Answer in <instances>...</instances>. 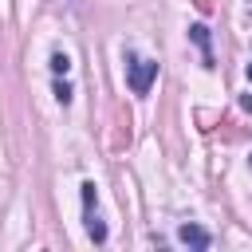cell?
<instances>
[{"label": "cell", "instance_id": "obj_1", "mask_svg": "<svg viewBox=\"0 0 252 252\" xmlns=\"http://www.w3.org/2000/svg\"><path fill=\"white\" fill-rule=\"evenodd\" d=\"M126 79H130V91H134V94H150V87H154V79H158V63H154V59L126 55Z\"/></svg>", "mask_w": 252, "mask_h": 252}, {"label": "cell", "instance_id": "obj_2", "mask_svg": "<svg viewBox=\"0 0 252 252\" xmlns=\"http://www.w3.org/2000/svg\"><path fill=\"white\" fill-rule=\"evenodd\" d=\"M177 240L189 244V248H197V252H205V248L213 244V236H209L201 224H181V228H177Z\"/></svg>", "mask_w": 252, "mask_h": 252}, {"label": "cell", "instance_id": "obj_3", "mask_svg": "<svg viewBox=\"0 0 252 252\" xmlns=\"http://www.w3.org/2000/svg\"><path fill=\"white\" fill-rule=\"evenodd\" d=\"M189 39L201 47V59H205V67H217V63H213V47H209V28H205V24H193V28H189Z\"/></svg>", "mask_w": 252, "mask_h": 252}, {"label": "cell", "instance_id": "obj_4", "mask_svg": "<svg viewBox=\"0 0 252 252\" xmlns=\"http://www.w3.org/2000/svg\"><path fill=\"white\" fill-rule=\"evenodd\" d=\"M83 220H87V236H91L94 244H102V240H106V224L98 220V213H94V209H83Z\"/></svg>", "mask_w": 252, "mask_h": 252}, {"label": "cell", "instance_id": "obj_5", "mask_svg": "<svg viewBox=\"0 0 252 252\" xmlns=\"http://www.w3.org/2000/svg\"><path fill=\"white\" fill-rule=\"evenodd\" d=\"M71 98H75V91H71V83H67V79H55V102H59V106H67Z\"/></svg>", "mask_w": 252, "mask_h": 252}, {"label": "cell", "instance_id": "obj_6", "mask_svg": "<svg viewBox=\"0 0 252 252\" xmlns=\"http://www.w3.org/2000/svg\"><path fill=\"white\" fill-rule=\"evenodd\" d=\"M51 71H55V75H67V71H71V59H67L63 51H55V55H51Z\"/></svg>", "mask_w": 252, "mask_h": 252}, {"label": "cell", "instance_id": "obj_7", "mask_svg": "<svg viewBox=\"0 0 252 252\" xmlns=\"http://www.w3.org/2000/svg\"><path fill=\"white\" fill-rule=\"evenodd\" d=\"M244 75H248V83H252V63H248V67H244Z\"/></svg>", "mask_w": 252, "mask_h": 252}, {"label": "cell", "instance_id": "obj_8", "mask_svg": "<svg viewBox=\"0 0 252 252\" xmlns=\"http://www.w3.org/2000/svg\"><path fill=\"white\" fill-rule=\"evenodd\" d=\"M248 165H252V158H248Z\"/></svg>", "mask_w": 252, "mask_h": 252}, {"label": "cell", "instance_id": "obj_9", "mask_svg": "<svg viewBox=\"0 0 252 252\" xmlns=\"http://www.w3.org/2000/svg\"><path fill=\"white\" fill-rule=\"evenodd\" d=\"M248 4H252V0H248Z\"/></svg>", "mask_w": 252, "mask_h": 252}]
</instances>
